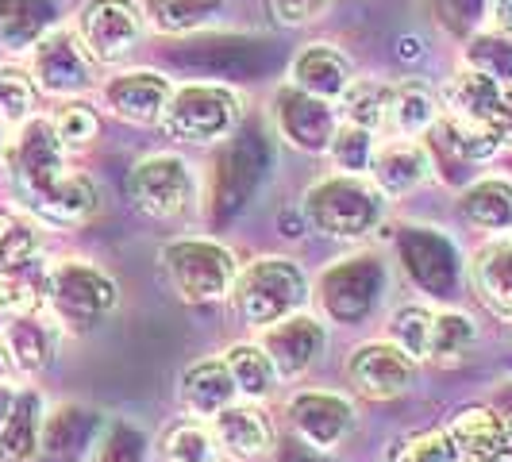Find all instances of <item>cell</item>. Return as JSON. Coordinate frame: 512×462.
<instances>
[{
	"instance_id": "obj_8",
	"label": "cell",
	"mask_w": 512,
	"mask_h": 462,
	"mask_svg": "<svg viewBox=\"0 0 512 462\" xmlns=\"http://www.w3.org/2000/svg\"><path fill=\"white\" fill-rule=\"evenodd\" d=\"M128 197L139 212H147L154 220H174L181 212L193 208L197 197V178L193 166L181 154L158 151L147 154L131 166L128 174Z\"/></svg>"
},
{
	"instance_id": "obj_40",
	"label": "cell",
	"mask_w": 512,
	"mask_h": 462,
	"mask_svg": "<svg viewBox=\"0 0 512 462\" xmlns=\"http://www.w3.org/2000/svg\"><path fill=\"white\" fill-rule=\"evenodd\" d=\"M436 24L447 35L470 39L474 31H482L486 20H493V0H428Z\"/></svg>"
},
{
	"instance_id": "obj_17",
	"label": "cell",
	"mask_w": 512,
	"mask_h": 462,
	"mask_svg": "<svg viewBox=\"0 0 512 462\" xmlns=\"http://www.w3.org/2000/svg\"><path fill=\"white\" fill-rule=\"evenodd\" d=\"M401 262L409 270V278L432 297H447L455 289V243L436 228H405L397 239Z\"/></svg>"
},
{
	"instance_id": "obj_11",
	"label": "cell",
	"mask_w": 512,
	"mask_h": 462,
	"mask_svg": "<svg viewBox=\"0 0 512 462\" xmlns=\"http://www.w3.org/2000/svg\"><path fill=\"white\" fill-rule=\"evenodd\" d=\"M47 301L66 320H101L116 308L120 293H116V282L97 266L66 258L47 270Z\"/></svg>"
},
{
	"instance_id": "obj_46",
	"label": "cell",
	"mask_w": 512,
	"mask_h": 462,
	"mask_svg": "<svg viewBox=\"0 0 512 462\" xmlns=\"http://www.w3.org/2000/svg\"><path fill=\"white\" fill-rule=\"evenodd\" d=\"M278 462H328V455L316 451V447H308V443H289Z\"/></svg>"
},
{
	"instance_id": "obj_15",
	"label": "cell",
	"mask_w": 512,
	"mask_h": 462,
	"mask_svg": "<svg viewBox=\"0 0 512 462\" xmlns=\"http://www.w3.org/2000/svg\"><path fill=\"white\" fill-rule=\"evenodd\" d=\"M432 174H436V158L424 139L393 135V139L378 143L374 158H370V181L385 197H409L420 185H428Z\"/></svg>"
},
{
	"instance_id": "obj_34",
	"label": "cell",
	"mask_w": 512,
	"mask_h": 462,
	"mask_svg": "<svg viewBox=\"0 0 512 462\" xmlns=\"http://www.w3.org/2000/svg\"><path fill=\"white\" fill-rule=\"evenodd\" d=\"M35 77L31 70H20L12 62H0V124L4 128H20L35 116Z\"/></svg>"
},
{
	"instance_id": "obj_44",
	"label": "cell",
	"mask_w": 512,
	"mask_h": 462,
	"mask_svg": "<svg viewBox=\"0 0 512 462\" xmlns=\"http://www.w3.org/2000/svg\"><path fill=\"white\" fill-rule=\"evenodd\" d=\"M93 462H143V436L131 424L116 420L97 443V459Z\"/></svg>"
},
{
	"instance_id": "obj_10",
	"label": "cell",
	"mask_w": 512,
	"mask_h": 462,
	"mask_svg": "<svg viewBox=\"0 0 512 462\" xmlns=\"http://www.w3.org/2000/svg\"><path fill=\"white\" fill-rule=\"evenodd\" d=\"M270 116H274V128H278L285 143L305 154H328V143H332L335 128H339L335 101L312 97L305 89H297L293 81L274 93Z\"/></svg>"
},
{
	"instance_id": "obj_14",
	"label": "cell",
	"mask_w": 512,
	"mask_h": 462,
	"mask_svg": "<svg viewBox=\"0 0 512 462\" xmlns=\"http://www.w3.org/2000/svg\"><path fill=\"white\" fill-rule=\"evenodd\" d=\"M382 262L370 255L347 258L332 266L324 278H320V301L328 308V316L339 324H355L362 316H370V308L378 305V293H382Z\"/></svg>"
},
{
	"instance_id": "obj_27",
	"label": "cell",
	"mask_w": 512,
	"mask_h": 462,
	"mask_svg": "<svg viewBox=\"0 0 512 462\" xmlns=\"http://www.w3.org/2000/svg\"><path fill=\"white\" fill-rule=\"evenodd\" d=\"M474 285L497 316L512 320V235L493 239L474 255Z\"/></svg>"
},
{
	"instance_id": "obj_4",
	"label": "cell",
	"mask_w": 512,
	"mask_h": 462,
	"mask_svg": "<svg viewBox=\"0 0 512 462\" xmlns=\"http://www.w3.org/2000/svg\"><path fill=\"white\" fill-rule=\"evenodd\" d=\"M308 301V282L289 258H258L243 274H235L231 305L247 328H270L293 316Z\"/></svg>"
},
{
	"instance_id": "obj_36",
	"label": "cell",
	"mask_w": 512,
	"mask_h": 462,
	"mask_svg": "<svg viewBox=\"0 0 512 462\" xmlns=\"http://www.w3.org/2000/svg\"><path fill=\"white\" fill-rule=\"evenodd\" d=\"M374 147H378V143H374V131L339 120L332 143H328V158H332L335 174H370Z\"/></svg>"
},
{
	"instance_id": "obj_43",
	"label": "cell",
	"mask_w": 512,
	"mask_h": 462,
	"mask_svg": "<svg viewBox=\"0 0 512 462\" xmlns=\"http://www.w3.org/2000/svg\"><path fill=\"white\" fill-rule=\"evenodd\" d=\"M393 462H455L459 459V447L451 432H428V436H416L409 443H401L393 455Z\"/></svg>"
},
{
	"instance_id": "obj_52",
	"label": "cell",
	"mask_w": 512,
	"mask_h": 462,
	"mask_svg": "<svg viewBox=\"0 0 512 462\" xmlns=\"http://www.w3.org/2000/svg\"><path fill=\"white\" fill-rule=\"evenodd\" d=\"M382 462H393V459H389V455H385V459H382Z\"/></svg>"
},
{
	"instance_id": "obj_48",
	"label": "cell",
	"mask_w": 512,
	"mask_h": 462,
	"mask_svg": "<svg viewBox=\"0 0 512 462\" xmlns=\"http://www.w3.org/2000/svg\"><path fill=\"white\" fill-rule=\"evenodd\" d=\"M8 374H12V359H8V351H4V343H0V385L8 382Z\"/></svg>"
},
{
	"instance_id": "obj_23",
	"label": "cell",
	"mask_w": 512,
	"mask_h": 462,
	"mask_svg": "<svg viewBox=\"0 0 512 462\" xmlns=\"http://www.w3.org/2000/svg\"><path fill=\"white\" fill-rule=\"evenodd\" d=\"M212 436L235 459H255L274 447V424L258 405H224L212 416Z\"/></svg>"
},
{
	"instance_id": "obj_22",
	"label": "cell",
	"mask_w": 512,
	"mask_h": 462,
	"mask_svg": "<svg viewBox=\"0 0 512 462\" xmlns=\"http://www.w3.org/2000/svg\"><path fill=\"white\" fill-rule=\"evenodd\" d=\"M97 428H101L97 412L81 409V405H58L43 420L39 455L47 462H81L97 443Z\"/></svg>"
},
{
	"instance_id": "obj_26",
	"label": "cell",
	"mask_w": 512,
	"mask_h": 462,
	"mask_svg": "<svg viewBox=\"0 0 512 462\" xmlns=\"http://www.w3.org/2000/svg\"><path fill=\"white\" fill-rule=\"evenodd\" d=\"M54 24V0H0V51H31Z\"/></svg>"
},
{
	"instance_id": "obj_13",
	"label": "cell",
	"mask_w": 512,
	"mask_h": 462,
	"mask_svg": "<svg viewBox=\"0 0 512 462\" xmlns=\"http://www.w3.org/2000/svg\"><path fill=\"white\" fill-rule=\"evenodd\" d=\"M174 93V81L162 74V70H120L101 85L104 108L135 128H154L166 112V101Z\"/></svg>"
},
{
	"instance_id": "obj_2",
	"label": "cell",
	"mask_w": 512,
	"mask_h": 462,
	"mask_svg": "<svg viewBox=\"0 0 512 462\" xmlns=\"http://www.w3.org/2000/svg\"><path fill=\"white\" fill-rule=\"evenodd\" d=\"M247 116L243 93L228 81H181L174 85L166 112L158 120V128L174 135L178 143L208 147V143H224L231 139Z\"/></svg>"
},
{
	"instance_id": "obj_6",
	"label": "cell",
	"mask_w": 512,
	"mask_h": 462,
	"mask_svg": "<svg viewBox=\"0 0 512 462\" xmlns=\"http://www.w3.org/2000/svg\"><path fill=\"white\" fill-rule=\"evenodd\" d=\"M162 266L174 282V293L189 305L228 297L235 285V255L212 239H178L162 247Z\"/></svg>"
},
{
	"instance_id": "obj_50",
	"label": "cell",
	"mask_w": 512,
	"mask_h": 462,
	"mask_svg": "<svg viewBox=\"0 0 512 462\" xmlns=\"http://www.w3.org/2000/svg\"><path fill=\"white\" fill-rule=\"evenodd\" d=\"M455 462H486V459H474V455H462V451H459V459H455Z\"/></svg>"
},
{
	"instance_id": "obj_49",
	"label": "cell",
	"mask_w": 512,
	"mask_h": 462,
	"mask_svg": "<svg viewBox=\"0 0 512 462\" xmlns=\"http://www.w3.org/2000/svg\"><path fill=\"white\" fill-rule=\"evenodd\" d=\"M509 416V443H505V455H501V462H512V412H505Z\"/></svg>"
},
{
	"instance_id": "obj_21",
	"label": "cell",
	"mask_w": 512,
	"mask_h": 462,
	"mask_svg": "<svg viewBox=\"0 0 512 462\" xmlns=\"http://www.w3.org/2000/svg\"><path fill=\"white\" fill-rule=\"evenodd\" d=\"M289 81L297 89H305L312 97H324V101H339L343 89L355 81L351 70V58L332 47V43H308L297 51L293 66H289Z\"/></svg>"
},
{
	"instance_id": "obj_38",
	"label": "cell",
	"mask_w": 512,
	"mask_h": 462,
	"mask_svg": "<svg viewBox=\"0 0 512 462\" xmlns=\"http://www.w3.org/2000/svg\"><path fill=\"white\" fill-rule=\"evenodd\" d=\"M51 128L66 151H81V147H89L101 135V116H97V108L89 101L74 97V101H66L54 112Z\"/></svg>"
},
{
	"instance_id": "obj_29",
	"label": "cell",
	"mask_w": 512,
	"mask_h": 462,
	"mask_svg": "<svg viewBox=\"0 0 512 462\" xmlns=\"http://www.w3.org/2000/svg\"><path fill=\"white\" fill-rule=\"evenodd\" d=\"M181 401L193 416H216V412L235 401V382L228 374L224 359H208L189 366L185 382H181Z\"/></svg>"
},
{
	"instance_id": "obj_18",
	"label": "cell",
	"mask_w": 512,
	"mask_h": 462,
	"mask_svg": "<svg viewBox=\"0 0 512 462\" xmlns=\"http://www.w3.org/2000/svg\"><path fill=\"white\" fill-rule=\"evenodd\" d=\"M43 397L35 389L0 385V462H31L43 439Z\"/></svg>"
},
{
	"instance_id": "obj_31",
	"label": "cell",
	"mask_w": 512,
	"mask_h": 462,
	"mask_svg": "<svg viewBox=\"0 0 512 462\" xmlns=\"http://www.w3.org/2000/svg\"><path fill=\"white\" fill-rule=\"evenodd\" d=\"M439 120V101L436 93L424 81H401L393 85V108H389V128L393 135L405 139H420L436 128Z\"/></svg>"
},
{
	"instance_id": "obj_51",
	"label": "cell",
	"mask_w": 512,
	"mask_h": 462,
	"mask_svg": "<svg viewBox=\"0 0 512 462\" xmlns=\"http://www.w3.org/2000/svg\"><path fill=\"white\" fill-rule=\"evenodd\" d=\"M0 147H4V124H0Z\"/></svg>"
},
{
	"instance_id": "obj_9",
	"label": "cell",
	"mask_w": 512,
	"mask_h": 462,
	"mask_svg": "<svg viewBox=\"0 0 512 462\" xmlns=\"http://www.w3.org/2000/svg\"><path fill=\"white\" fill-rule=\"evenodd\" d=\"M270 154L262 147V135L258 131H247L239 139H231L224 151L216 154V166H212V193H208V205H212V216L216 224L231 220L239 208L251 201V193L262 181V170H266Z\"/></svg>"
},
{
	"instance_id": "obj_20",
	"label": "cell",
	"mask_w": 512,
	"mask_h": 462,
	"mask_svg": "<svg viewBox=\"0 0 512 462\" xmlns=\"http://www.w3.org/2000/svg\"><path fill=\"white\" fill-rule=\"evenodd\" d=\"M324 343H328V328L320 320L305 316V312H293L278 324H270L266 335H262V347L278 366V378L305 374L308 366L316 362V355L324 351Z\"/></svg>"
},
{
	"instance_id": "obj_35",
	"label": "cell",
	"mask_w": 512,
	"mask_h": 462,
	"mask_svg": "<svg viewBox=\"0 0 512 462\" xmlns=\"http://www.w3.org/2000/svg\"><path fill=\"white\" fill-rule=\"evenodd\" d=\"M39 262V258H35ZM8 266L0 270V320H12V316H24V312H39L43 297H47V278H31V266Z\"/></svg>"
},
{
	"instance_id": "obj_37",
	"label": "cell",
	"mask_w": 512,
	"mask_h": 462,
	"mask_svg": "<svg viewBox=\"0 0 512 462\" xmlns=\"http://www.w3.org/2000/svg\"><path fill=\"white\" fill-rule=\"evenodd\" d=\"M474 320L462 316V312H436V324H432V351L428 359L436 362H462L474 347Z\"/></svg>"
},
{
	"instance_id": "obj_25",
	"label": "cell",
	"mask_w": 512,
	"mask_h": 462,
	"mask_svg": "<svg viewBox=\"0 0 512 462\" xmlns=\"http://www.w3.org/2000/svg\"><path fill=\"white\" fill-rule=\"evenodd\" d=\"M459 212L478 231L512 228V178L489 174V178L470 181L459 197Z\"/></svg>"
},
{
	"instance_id": "obj_12",
	"label": "cell",
	"mask_w": 512,
	"mask_h": 462,
	"mask_svg": "<svg viewBox=\"0 0 512 462\" xmlns=\"http://www.w3.org/2000/svg\"><path fill=\"white\" fill-rule=\"evenodd\" d=\"M443 97H447V112L482 124L501 139V147H512V85H497L478 70L462 66L459 74L447 81Z\"/></svg>"
},
{
	"instance_id": "obj_1",
	"label": "cell",
	"mask_w": 512,
	"mask_h": 462,
	"mask_svg": "<svg viewBox=\"0 0 512 462\" xmlns=\"http://www.w3.org/2000/svg\"><path fill=\"white\" fill-rule=\"evenodd\" d=\"M66 147L58 143L51 120L31 116L20 124L8 147V181L12 193L47 224H85L97 212V185L89 174L66 166Z\"/></svg>"
},
{
	"instance_id": "obj_30",
	"label": "cell",
	"mask_w": 512,
	"mask_h": 462,
	"mask_svg": "<svg viewBox=\"0 0 512 462\" xmlns=\"http://www.w3.org/2000/svg\"><path fill=\"white\" fill-rule=\"evenodd\" d=\"M339 108V120L347 124H359L366 131H382L389 128V108H393V85L382 77H355L343 97L335 101Z\"/></svg>"
},
{
	"instance_id": "obj_16",
	"label": "cell",
	"mask_w": 512,
	"mask_h": 462,
	"mask_svg": "<svg viewBox=\"0 0 512 462\" xmlns=\"http://www.w3.org/2000/svg\"><path fill=\"white\" fill-rule=\"evenodd\" d=\"M289 420L301 443L316 451H335L343 439L355 432V405L339 393H297L289 401Z\"/></svg>"
},
{
	"instance_id": "obj_42",
	"label": "cell",
	"mask_w": 512,
	"mask_h": 462,
	"mask_svg": "<svg viewBox=\"0 0 512 462\" xmlns=\"http://www.w3.org/2000/svg\"><path fill=\"white\" fill-rule=\"evenodd\" d=\"M39 258V239H35V231L20 224V220H12L8 212H0V270H8V266H27V262H35Z\"/></svg>"
},
{
	"instance_id": "obj_45",
	"label": "cell",
	"mask_w": 512,
	"mask_h": 462,
	"mask_svg": "<svg viewBox=\"0 0 512 462\" xmlns=\"http://www.w3.org/2000/svg\"><path fill=\"white\" fill-rule=\"evenodd\" d=\"M332 0H262L266 16L278 27H308L328 12Z\"/></svg>"
},
{
	"instance_id": "obj_3",
	"label": "cell",
	"mask_w": 512,
	"mask_h": 462,
	"mask_svg": "<svg viewBox=\"0 0 512 462\" xmlns=\"http://www.w3.org/2000/svg\"><path fill=\"white\" fill-rule=\"evenodd\" d=\"M385 193L366 174H332L305 193V220L332 239H362L382 224Z\"/></svg>"
},
{
	"instance_id": "obj_33",
	"label": "cell",
	"mask_w": 512,
	"mask_h": 462,
	"mask_svg": "<svg viewBox=\"0 0 512 462\" xmlns=\"http://www.w3.org/2000/svg\"><path fill=\"white\" fill-rule=\"evenodd\" d=\"M224 362H228L235 393H243V397H251V401L274 393V385H278V366L266 355V347L235 343V347H228V359Z\"/></svg>"
},
{
	"instance_id": "obj_41",
	"label": "cell",
	"mask_w": 512,
	"mask_h": 462,
	"mask_svg": "<svg viewBox=\"0 0 512 462\" xmlns=\"http://www.w3.org/2000/svg\"><path fill=\"white\" fill-rule=\"evenodd\" d=\"M166 462H212L216 459V436L212 428H201V424H178L166 443Z\"/></svg>"
},
{
	"instance_id": "obj_28",
	"label": "cell",
	"mask_w": 512,
	"mask_h": 462,
	"mask_svg": "<svg viewBox=\"0 0 512 462\" xmlns=\"http://www.w3.org/2000/svg\"><path fill=\"white\" fill-rule=\"evenodd\" d=\"M228 0H143V16L154 35H193L224 16Z\"/></svg>"
},
{
	"instance_id": "obj_39",
	"label": "cell",
	"mask_w": 512,
	"mask_h": 462,
	"mask_svg": "<svg viewBox=\"0 0 512 462\" xmlns=\"http://www.w3.org/2000/svg\"><path fill=\"white\" fill-rule=\"evenodd\" d=\"M432 324H436V312L424 305H405L397 308L393 316V347H401L412 362L428 359L432 351Z\"/></svg>"
},
{
	"instance_id": "obj_7",
	"label": "cell",
	"mask_w": 512,
	"mask_h": 462,
	"mask_svg": "<svg viewBox=\"0 0 512 462\" xmlns=\"http://www.w3.org/2000/svg\"><path fill=\"white\" fill-rule=\"evenodd\" d=\"M31 77L35 89L47 97L74 101L97 85V62L85 51L74 24H54L35 47H31Z\"/></svg>"
},
{
	"instance_id": "obj_5",
	"label": "cell",
	"mask_w": 512,
	"mask_h": 462,
	"mask_svg": "<svg viewBox=\"0 0 512 462\" xmlns=\"http://www.w3.org/2000/svg\"><path fill=\"white\" fill-rule=\"evenodd\" d=\"M74 31L97 66H120L147 39V16L139 0H85L74 16Z\"/></svg>"
},
{
	"instance_id": "obj_32",
	"label": "cell",
	"mask_w": 512,
	"mask_h": 462,
	"mask_svg": "<svg viewBox=\"0 0 512 462\" xmlns=\"http://www.w3.org/2000/svg\"><path fill=\"white\" fill-rule=\"evenodd\" d=\"M462 66L478 70L497 85H512V31H505V27L474 31L462 47Z\"/></svg>"
},
{
	"instance_id": "obj_47",
	"label": "cell",
	"mask_w": 512,
	"mask_h": 462,
	"mask_svg": "<svg viewBox=\"0 0 512 462\" xmlns=\"http://www.w3.org/2000/svg\"><path fill=\"white\" fill-rule=\"evenodd\" d=\"M493 24L512 31V0H493Z\"/></svg>"
},
{
	"instance_id": "obj_19",
	"label": "cell",
	"mask_w": 512,
	"mask_h": 462,
	"mask_svg": "<svg viewBox=\"0 0 512 462\" xmlns=\"http://www.w3.org/2000/svg\"><path fill=\"white\" fill-rule=\"evenodd\" d=\"M412 370H416V362L401 347H393V343H366L347 362V382L355 385L362 397H370V401H389V397H401L409 389Z\"/></svg>"
},
{
	"instance_id": "obj_24",
	"label": "cell",
	"mask_w": 512,
	"mask_h": 462,
	"mask_svg": "<svg viewBox=\"0 0 512 462\" xmlns=\"http://www.w3.org/2000/svg\"><path fill=\"white\" fill-rule=\"evenodd\" d=\"M8 359H12V370L20 374H39L47 370L58 351V335L54 328L39 316V312H24V316H12L4 320V335H0Z\"/></svg>"
}]
</instances>
